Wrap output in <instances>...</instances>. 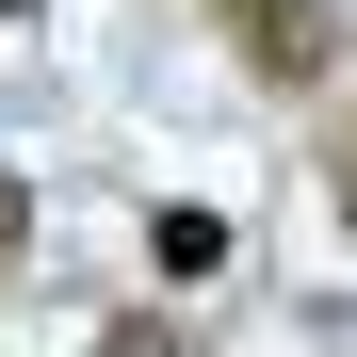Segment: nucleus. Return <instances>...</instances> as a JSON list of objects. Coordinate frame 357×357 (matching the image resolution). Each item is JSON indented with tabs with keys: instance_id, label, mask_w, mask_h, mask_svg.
I'll list each match as a JSON object with an SVG mask.
<instances>
[{
	"instance_id": "obj_1",
	"label": "nucleus",
	"mask_w": 357,
	"mask_h": 357,
	"mask_svg": "<svg viewBox=\"0 0 357 357\" xmlns=\"http://www.w3.org/2000/svg\"><path fill=\"white\" fill-rule=\"evenodd\" d=\"M211 17L244 33V66H260V82H292V98H309V82H325V49H341L325 0H211Z\"/></svg>"
},
{
	"instance_id": "obj_2",
	"label": "nucleus",
	"mask_w": 357,
	"mask_h": 357,
	"mask_svg": "<svg viewBox=\"0 0 357 357\" xmlns=\"http://www.w3.org/2000/svg\"><path fill=\"white\" fill-rule=\"evenodd\" d=\"M146 260H162V276H211V260H227V211H162Z\"/></svg>"
},
{
	"instance_id": "obj_3",
	"label": "nucleus",
	"mask_w": 357,
	"mask_h": 357,
	"mask_svg": "<svg viewBox=\"0 0 357 357\" xmlns=\"http://www.w3.org/2000/svg\"><path fill=\"white\" fill-rule=\"evenodd\" d=\"M33 244V178H0V260H17Z\"/></svg>"
},
{
	"instance_id": "obj_4",
	"label": "nucleus",
	"mask_w": 357,
	"mask_h": 357,
	"mask_svg": "<svg viewBox=\"0 0 357 357\" xmlns=\"http://www.w3.org/2000/svg\"><path fill=\"white\" fill-rule=\"evenodd\" d=\"M98 357H178V325H114V341H98Z\"/></svg>"
},
{
	"instance_id": "obj_5",
	"label": "nucleus",
	"mask_w": 357,
	"mask_h": 357,
	"mask_svg": "<svg viewBox=\"0 0 357 357\" xmlns=\"http://www.w3.org/2000/svg\"><path fill=\"white\" fill-rule=\"evenodd\" d=\"M0 17H33V0H0Z\"/></svg>"
},
{
	"instance_id": "obj_6",
	"label": "nucleus",
	"mask_w": 357,
	"mask_h": 357,
	"mask_svg": "<svg viewBox=\"0 0 357 357\" xmlns=\"http://www.w3.org/2000/svg\"><path fill=\"white\" fill-rule=\"evenodd\" d=\"M341 211H357V195H341Z\"/></svg>"
}]
</instances>
